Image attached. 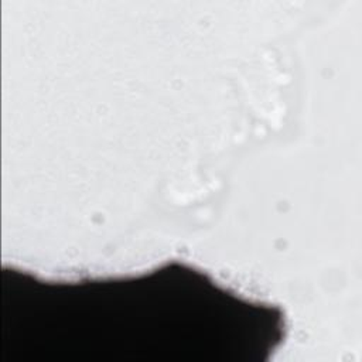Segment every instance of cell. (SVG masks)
Here are the masks:
<instances>
[{
	"instance_id": "cell-1",
	"label": "cell",
	"mask_w": 362,
	"mask_h": 362,
	"mask_svg": "<svg viewBox=\"0 0 362 362\" xmlns=\"http://www.w3.org/2000/svg\"><path fill=\"white\" fill-rule=\"evenodd\" d=\"M3 362H269L288 318L205 269L75 279L1 266Z\"/></svg>"
}]
</instances>
